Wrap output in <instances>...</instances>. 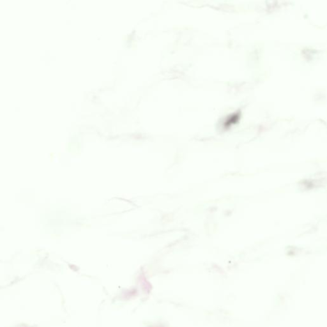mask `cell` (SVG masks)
<instances>
[]
</instances>
